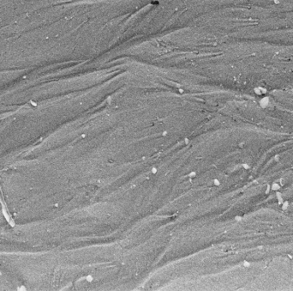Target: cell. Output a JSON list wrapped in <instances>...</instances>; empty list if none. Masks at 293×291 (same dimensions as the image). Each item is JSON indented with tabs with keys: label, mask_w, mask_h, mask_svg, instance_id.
Segmentation results:
<instances>
[{
	"label": "cell",
	"mask_w": 293,
	"mask_h": 291,
	"mask_svg": "<svg viewBox=\"0 0 293 291\" xmlns=\"http://www.w3.org/2000/svg\"><path fill=\"white\" fill-rule=\"evenodd\" d=\"M0 203L2 204V207H7L6 204H5L4 200H3V197H2V193H1V190H0Z\"/></svg>",
	"instance_id": "1"
}]
</instances>
